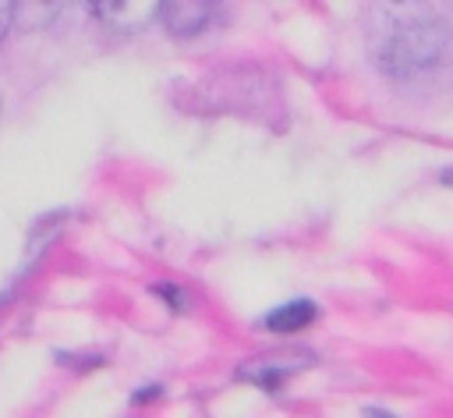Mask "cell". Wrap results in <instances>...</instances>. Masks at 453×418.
<instances>
[{"mask_svg":"<svg viewBox=\"0 0 453 418\" xmlns=\"http://www.w3.org/2000/svg\"><path fill=\"white\" fill-rule=\"evenodd\" d=\"M446 43L449 35L442 18L418 7H396L379 18V32L372 35V57L386 74L407 78L428 71L442 57Z\"/></svg>","mask_w":453,"mask_h":418,"instance_id":"1","label":"cell"},{"mask_svg":"<svg viewBox=\"0 0 453 418\" xmlns=\"http://www.w3.org/2000/svg\"><path fill=\"white\" fill-rule=\"evenodd\" d=\"M315 361L311 351H269V354H255L248 361L237 365V379L262 386V390H280L290 375L304 372Z\"/></svg>","mask_w":453,"mask_h":418,"instance_id":"2","label":"cell"},{"mask_svg":"<svg viewBox=\"0 0 453 418\" xmlns=\"http://www.w3.org/2000/svg\"><path fill=\"white\" fill-rule=\"evenodd\" d=\"M96 18L103 25H110L113 32H142L152 25L156 14H163V4H152V0H127V4H92Z\"/></svg>","mask_w":453,"mask_h":418,"instance_id":"3","label":"cell"},{"mask_svg":"<svg viewBox=\"0 0 453 418\" xmlns=\"http://www.w3.org/2000/svg\"><path fill=\"white\" fill-rule=\"evenodd\" d=\"M216 11L212 4H163V21L170 28V35L177 39H191L198 32H205L212 21H216Z\"/></svg>","mask_w":453,"mask_h":418,"instance_id":"4","label":"cell"},{"mask_svg":"<svg viewBox=\"0 0 453 418\" xmlns=\"http://www.w3.org/2000/svg\"><path fill=\"white\" fill-rule=\"evenodd\" d=\"M315 315H319V308H315L308 298H294V301L273 308V312L265 315V326H269L273 333H297V329L311 326Z\"/></svg>","mask_w":453,"mask_h":418,"instance_id":"5","label":"cell"},{"mask_svg":"<svg viewBox=\"0 0 453 418\" xmlns=\"http://www.w3.org/2000/svg\"><path fill=\"white\" fill-rule=\"evenodd\" d=\"M11 21H14V4H0V39L11 28Z\"/></svg>","mask_w":453,"mask_h":418,"instance_id":"6","label":"cell"},{"mask_svg":"<svg viewBox=\"0 0 453 418\" xmlns=\"http://www.w3.org/2000/svg\"><path fill=\"white\" fill-rule=\"evenodd\" d=\"M368 418H393L389 411H379V407H368Z\"/></svg>","mask_w":453,"mask_h":418,"instance_id":"7","label":"cell"}]
</instances>
